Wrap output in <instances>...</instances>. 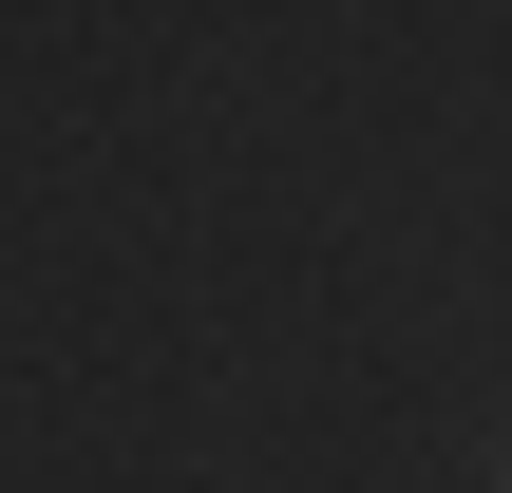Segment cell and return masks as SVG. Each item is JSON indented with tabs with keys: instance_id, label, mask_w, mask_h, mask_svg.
I'll use <instances>...</instances> for the list:
<instances>
[{
	"instance_id": "obj_1",
	"label": "cell",
	"mask_w": 512,
	"mask_h": 493,
	"mask_svg": "<svg viewBox=\"0 0 512 493\" xmlns=\"http://www.w3.org/2000/svg\"><path fill=\"white\" fill-rule=\"evenodd\" d=\"M475 493H512V418H494V456H475Z\"/></svg>"
}]
</instances>
